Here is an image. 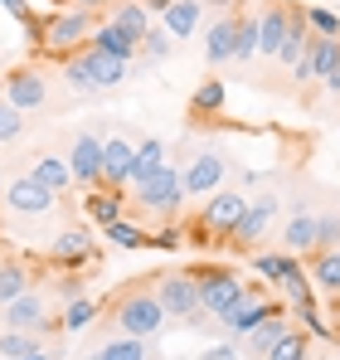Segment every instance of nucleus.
<instances>
[{"label":"nucleus","mask_w":340,"mask_h":360,"mask_svg":"<svg viewBox=\"0 0 340 360\" xmlns=\"http://www.w3.org/2000/svg\"><path fill=\"white\" fill-rule=\"evenodd\" d=\"M88 54H93V78H98V88H103V93L126 83V73H131V59H112V54H98V49H88Z\"/></svg>","instance_id":"nucleus-28"},{"label":"nucleus","mask_w":340,"mask_h":360,"mask_svg":"<svg viewBox=\"0 0 340 360\" xmlns=\"http://www.w3.org/2000/svg\"><path fill=\"white\" fill-rule=\"evenodd\" d=\"M112 25H117V30H126V34L141 44V39H146V30H151V10H146L141 0H122V5L112 10Z\"/></svg>","instance_id":"nucleus-27"},{"label":"nucleus","mask_w":340,"mask_h":360,"mask_svg":"<svg viewBox=\"0 0 340 360\" xmlns=\"http://www.w3.org/2000/svg\"><path fill=\"white\" fill-rule=\"evenodd\" d=\"M131 166H136V146L126 136H107L103 141V185L107 190H126L131 185Z\"/></svg>","instance_id":"nucleus-14"},{"label":"nucleus","mask_w":340,"mask_h":360,"mask_svg":"<svg viewBox=\"0 0 340 360\" xmlns=\"http://www.w3.org/2000/svg\"><path fill=\"white\" fill-rule=\"evenodd\" d=\"M331 248H340V214L336 210L316 214V253H331Z\"/></svg>","instance_id":"nucleus-39"},{"label":"nucleus","mask_w":340,"mask_h":360,"mask_svg":"<svg viewBox=\"0 0 340 360\" xmlns=\"http://www.w3.org/2000/svg\"><path fill=\"white\" fill-rule=\"evenodd\" d=\"M78 360H103V351H83V356H78Z\"/></svg>","instance_id":"nucleus-49"},{"label":"nucleus","mask_w":340,"mask_h":360,"mask_svg":"<svg viewBox=\"0 0 340 360\" xmlns=\"http://www.w3.org/2000/svg\"><path fill=\"white\" fill-rule=\"evenodd\" d=\"M273 214H277V195H253V200H248V210H243V219L233 224V234H228V239L243 243V248H248V243H258L268 229H273Z\"/></svg>","instance_id":"nucleus-13"},{"label":"nucleus","mask_w":340,"mask_h":360,"mask_svg":"<svg viewBox=\"0 0 340 360\" xmlns=\"http://www.w3.org/2000/svg\"><path fill=\"white\" fill-rule=\"evenodd\" d=\"M243 210H248V190H228V185H219V190L204 200V210H200V229L214 234V239H228L233 224L243 219ZM204 234H200V239H204Z\"/></svg>","instance_id":"nucleus-5"},{"label":"nucleus","mask_w":340,"mask_h":360,"mask_svg":"<svg viewBox=\"0 0 340 360\" xmlns=\"http://www.w3.org/2000/svg\"><path fill=\"white\" fill-rule=\"evenodd\" d=\"M5 103L20 108V112L44 108V103H49V83H44V73H39V68H10V73H5Z\"/></svg>","instance_id":"nucleus-12"},{"label":"nucleus","mask_w":340,"mask_h":360,"mask_svg":"<svg viewBox=\"0 0 340 360\" xmlns=\"http://www.w3.org/2000/svg\"><path fill=\"white\" fill-rule=\"evenodd\" d=\"M44 20H49L44 49H54V54H78V44H88L93 30H98L93 10H78V5H73V10H49Z\"/></svg>","instance_id":"nucleus-3"},{"label":"nucleus","mask_w":340,"mask_h":360,"mask_svg":"<svg viewBox=\"0 0 340 360\" xmlns=\"http://www.w3.org/2000/svg\"><path fill=\"white\" fill-rule=\"evenodd\" d=\"M321 360H340V356H321Z\"/></svg>","instance_id":"nucleus-52"},{"label":"nucleus","mask_w":340,"mask_h":360,"mask_svg":"<svg viewBox=\"0 0 340 360\" xmlns=\"http://www.w3.org/2000/svg\"><path fill=\"white\" fill-rule=\"evenodd\" d=\"M151 288H156V297L166 307V316L175 321H195L204 307H200V283H195V273H161V278H151Z\"/></svg>","instance_id":"nucleus-4"},{"label":"nucleus","mask_w":340,"mask_h":360,"mask_svg":"<svg viewBox=\"0 0 340 360\" xmlns=\"http://www.w3.org/2000/svg\"><path fill=\"white\" fill-rule=\"evenodd\" d=\"M68 171H73V185H83V190H98L103 185V136L98 131H78L73 136Z\"/></svg>","instance_id":"nucleus-8"},{"label":"nucleus","mask_w":340,"mask_h":360,"mask_svg":"<svg viewBox=\"0 0 340 360\" xmlns=\"http://www.w3.org/2000/svg\"><path fill=\"white\" fill-rule=\"evenodd\" d=\"M98 351L103 360H151V346L141 336H122V331H112V341H103Z\"/></svg>","instance_id":"nucleus-29"},{"label":"nucleus","mask_w":340,"mask_h":360,"mask_svg":"<svg viewBox=\"0 0 340 360\" xmlns=\"http://www.w3.org/2000/svg\"><path fill=\"white\" fill-rule=\"evenodd\" d=\"M161 166H166V141H161V136H146V141L136 146V166H131V180L156 176Z\"/></svg>","instance_id":"nucleus-30"},{"label":"nucleus","mask_w":340,"mask_h":360,"mask_svg":"<svg viewBox=\"0 0 340 360\" xmlns=\"http://www.w3.org/2000/svg\"><path fill=\"white\" fill-rule=\"evenodd\" d=\"M49 263H63V268H83L93 263V234L88 229H63L49 243Z\"/></svg>","instance_id":"nucleus-17"},{"label":"nucleus","mask_w":340,"mask_h":360,"mask_svg":"<svg viewBox=\"0 0 340 360\" xmlns=\"http://www.w3.org/2000/svg\"><path fill=\"white\" fill-rule=\"evenodd\" d=\"M296 263H301V258H292V253H258V258H253V268H258L268 283H277V288H282V278L296 268Z\"/></svg>","instance_id":"nucleus-37"},{"label":"nucleus","mask_w":340,"mask_h":360,"mask_svg":"<svg viewBox=\"0 0 340 360\" xmlns=\"http://www.w3.org/2000/svg\"><path fill=\"white\" fill-rule=\"evenodd\" d=\"M195 283H200V307H204L214 321L243 297V278H238L233 268H195Z\"/></svg>","instance_id":"nucleus-6"},{"label":"nucleus","mask_w":340,"mask_h":360,"mask_svg":"<svg viewBox=\"0 0 340 360\" xmlns=\"http://www.w3.org/2000/svg\"><path fill=\"white\" fill-rule=\"evenodd\" d=\"M88 49H98V54H112V59H136V54H141V44H136L126 30H117L112 20H103V25L93 30Z\"/></svg>","instance_id":"nucleus-20"},{"label":"nucleus","mask_w":340,"mask_h":360,"mask_svg":"<svg viewBox=\"0 0 340 360\" xmlns=\"http://www.w3.org/2000/svg\"><path fill=\"white\" fill-rule=\"evenodd\" d=\"M73 5H78V10H93V15H98V10H103L107 0H73Z\"/></svg>","instance_id":"nucleus-46"},{"label":"nucleus","mask_w":340,"mask_h":360,"mask_svg":"<svg viewBox=\"0 0 340 360\" xmlns=\"http://www.w3.org/2000/svg\"><path fill=\"white\" fill-rule=\"evenodd\" d=\"M282 292H287V302H292V311H311V307H316L311 283H306V268H301V263H296V268L282 278Z\"/></svg>","instance_id":"nucleus-32"},{"label":"nucleus","mask_w":340,"mask_h":360,"mask_svg":"<svg viewBox=\"0 0 340 360\" xmlns=\"http://www.w3.org/2000/svg\"><path fill=\"white\" fill-rule=\"evenodd\" d=\"M185 243V234L175 229V224H166V229H156V234H146V248H161V253H170V248H180Z\"/></svg>","instance_id":"nucleus-43"},{"label":"nucleus","mask_w":340,"mask_h":360,"mask_svg":"<svg viewBox=\"0 0 340 360\" xmlns=\"http://www.w3.org/2000/svg\"><path fill=\"white\" fill-rule=\"evenodd\" d=\"M200 15H204V0H175L166 15H161V20H166L161 30H166L170 39H190V34L200 30Z\"/></svg>","instance_id":"nucleus-22"},{"label":"nucleus","mask_w":340,"mask_h":360,"mask_svg":"<svg viewBox=\"0 0 340 360\" xmlns=\"http://www.w3.org/2000/svg\"><path fill=\"white\" fill-rule=\"evenodd\" d=\"M103 234H107V243L112 248H146V229L136 224V219H112V224H103Z\"/></svg>","instance_id":"nucleus-31"},{"label":"nucleus","mask_w":340,"mask_h":360,"mask_svg":"<svg viewBox=\"0 0 340 360\" xmlns=\"http://www.w3.org/2000/svg\"><path fill=\"white\" fill-rule=\"evenodd\" d=\"M122 205H126V195H122V190H107V185H98V190L83 195V214H88L98 229L112 224V219H122Z\"/></svg>","instance_id":"nucleus-21"},{"label":"nucleus","mask_w":340,"mask_h":360,"mask_svg":"<svg viewBox=\"0 0 340 360\" xmlns=\"http://www.w3.org/2000/svg\"><path fill=\"white\" fill-rule=\"evenodd\" d=\"M170 49H175V39H170L166 30H146V39H141V59L146 63H161Z\"/></svg>","instance_id":"nucleus-42"},{"label":"nucleus","mask_w":340,"mask_h":360,"mask_svg":"<svg viewBox=\"0 0 340 360\" xmlns=\"http://www.w3.org/2000/svg\"><path fill=\"white\" fill-rule=\"evenodd\" d=\"M25 112L20 108H10V103H0V146H15L20 136H25Z\"/></svg>","instance_id":"nucleus-41"},{"label":"nucleus","mask_w":340,"mask_h":360,"mask_svg":"<svg viewBox=\"0 0 340 360\" xmlns=\"http://www.w3.org/2000/svg\"><path fill=\"white\" fill-rule=\"evenodd\" d=\"M263 360H311V336L292 326V331H287V336H282V341H277V346H273Z\"/></svg>","instance_id":"nucleus-33"},{"label":"nucleus","mask_w":340,"mask_h":360,"mask_svg":"<svg viewBox=\"0 0 340 360\" xmlns=\"http://www.w3.org/2000/svg\"><path fill=\"white\" fill-rule=\"evenodd\" d=\"M0 326H5V331H34V336H39V331L58 326V321H49V302L30 288L25 297H15V302L0 307Z\"/></svg>","instance_id":"nucleus-9"},{"label":"nucleus","mask_w":340,"mask_h":360,"mask_svg":"<svg viewBox=\"0 0 340 360\" xmlns=\"http://www.w3.org/2000/svg\"><path fill=\"white\" fill-rule=\"evenodd\" d=\"M34 351H44L34 341V331H0V356L5 360H25V356H34Z\"/></svg>","instance_id":"nucleus-36"},{"label":"nucleus","mask_w":340,"mask_h":360,"mask_svg":"<svg viewBox=\"0 0 340 360\" xmlns=\"http://www.w3.org/2000/svg\"><path fill=\"white\" fill-rule=\"evenodd\" d=\"M273 311H282V302H268L258 288H243V297L219 316V326H224L228 336H248V331H253L263 316H273Z\"/></svg>","instance_id":"nucleus-10"},{"label":"nucleus","mask_w":340,"mask_h":360,"mask_svg":"<svg viewBox=\"0 0 340 360\" xmlns=\"http://www.w3.org/2000/svg\"><path fill=\"white\" fill-rule=\"evenodd\" d=\"M282 253H292V258H311V253H316V214H311V210H292V214H287Z\"/></svg>","instance_id":"nucleus-16"},{"label":"nucleus","mask_w":340,"mask_h":360,"mask_svg":"<svg viewBox=\"0 0 340 360\" xmlns=\"http://www.w3.org/2000/svg\"><path fill=\"white\" fill-rule=\"evenodd\" d=\"M287 331H292L287 307H282V311H273V316H263V321H258V326L243 336V351H248V360H263V356H268V351H273V346L287 336Z\"/></svg>","instance_id":"nucleus-18"},{"label":"nucleus","mask_w":340,"mask_h":360,"mask_svg":"<svg viewBox=\"0 0 340 360\" xmlns=\"http://www.w3.org/2000/svg\"><path fill=\"white\" fill-rule=\"evenodd\" d=\"M5 205L15 210V214H30V219H39V214H49L58 205V195L49 185H39L34 176H15L5 185Z\"/></svg>","instance_id":"nucleus-11"},{"label":"nucleus","mask_w":340,"mask_h":360,"mask_svg":"<svg viewBox=\"0 0 340 360\" xmlns=\"http://www.w3.org/2000/svg\"><path fill=\"white\" fill-rule=\"evenodd\" d=\"M331 302H336V316H340V292H336V297H331Z\"/></svg>","instance_id":"nucleus-51"},{"label":"nucleus","mask_w":340,"mask_h":360,"mask_svg":"<svg viewBox=\"0 0 340 360\" xmlns=\"http://www.w3.org/2000/svg\"><path fill=\"white\" fill-rule=\"evenodd\" d=\"M287 15H292V0H268V10L258 15V54L277 59V49L287 39Z\"/></svg>","instance_id":"nucleus-15"},{"label":"nucleus","mask_w":340,"mask_h":360,"mask_svg":"<svg viewBox=\"0 0 340 360\" xmlns=\"http://www.w3.org/2000/svg\"><path fill=\"white\" fill-rule=\"evenodd\" d=\"M54 297H63V302L83 297V278H73V273H68V278H58V283H54Z\"/></svg>","instance_id":"nucleus-44"},{"label":"nucleus","mask_w":340,"mask_h":360,"mask_svg":"<svg viewBox=\"0 0 340 360\" xmlns=\"http://www.w3.org/2000/svg\"><path fill=\"white\" fill-rule=\"evenodd\" d=\"M233 39H238V15L224 10V15L209 25V34H204V59L209 63H228L233 59Z\"/></svg>","instance_id":"nucleus-19"},{"label":"nucleus","mask_w":340,"mask_h":360,"mask_svg":"<svg viewBox=\"0 0 340 360\" xmlns=\"http://www.w3.org/2000/svg\"><path fill=\"white\" fill-rule=\"evenodd\" d=\"M93 316H98V307H93V297H73L68 307H63L58 326H63V331H83V326H93Z\"/></svg>","instance_id":"nucleus-38"},{"label":"nucleus","mask_w":340,"mask_h":360,"mask_svg":"<svg viewBox=\"0 0 340 360\" xmlns=\"http://www.w3.org/2000/svg\"><path fill=\"white\" fill-rule=\"evenodd\" d=\"M219 108H224V83H219V78H204V83L195 88V98H190V112L204 117V112H219Z\"/></svg>","instance_id":"nucleus-35"},{"label":"nucleus","mask_w":340,"mask_h":360,"mask_svg":"<svg viewBox=\"0 0 340 360\" xmlns=\"http://www.w3.org/2000/svg\"><path fill=\"white\" fill-rule=\"evenodd\" d=\"M258 59V15H238V39H233V63Z\"/></svg>","instance_id":"nucleus-34"},{"label":"nucleus","mask_w":340,"mask_h":360,"mask_svg":"<svg viewBox=\"0 0 340 360\" xmlns=\"http://www.w3.org/2000/svg\"><path fill=\"white\" fill-rule=\"evenodd\" d=\"M141 5H146V10H161V15H166V10L175 5V0H141Z\"/></svg>","instance_id":"nucleus-47"},{"label":"nucleus","mask_w":340,"mask_h":360,"mask_svg":"<svg viewBox=\"0 0 340 360\" xmlns=\"http://www.w3.org/2000/svg\"><path fill=\"white\" fill-rule=\"evenodd\" d=\"M25 360H54V356L49 351H34V356H25Z\"/></svg>","instance_id":"nucleus-50"},{"label":"nucleus","mask_w":340,"mask_h":360,"mask_svg":"<svg viewBox=\"0 0 340 360\" xmlns=\"http://www.w3.org/2000/svg\"><path fill=\"white\" fill-rule=\"evenodd\" d=\"M63 78H68V88L83 93V98H98V93H103L98 78H93V54H88V49H78V54L63 59Z\"/></svg>","instance_id":"nucleus-25"},{"label":"nucleus","mask_w":340,"mask_h":360,"mask_svg":"<svg viewBox=\"0 0 340 360\" xmlns=\"http://www.w3.org/2000/svg\"><path fill=\"white\" fill-rule=\"evenodd\" d=\"M30 176L39 180V185H49L54 195H63L68 185H73V171H68V156H54V151H39L34 156V171Z\"/></svg>","instance_id":"nucleus-24"},{"label":"nucleus","mask_w":340,"mask_h":360,"mask_svg":"<svg viewBox=\"0 0 340 360\" xmlns=\"http://www.w3.org/2000/svg\"><path fill=\"white\" fill-rule=\"evenodd\" d=\"M209 5H214V10H233L238 0H209Z\"/></svg>","instance_id":"nucleus-48"},{"label":"nucleus","mask_w":340,"mask_h":360,"mask_svg":"<svg viewBox=\"0 0 340 360\" xmlns=\"http://www.w3.org/2000/svg\"><path fill=\"white\" fill-rule=\"evenodd\" d=\"M311 283L326 292V297H336L340 292V248H331V253H311Z\"/></svg>","instance_id":"nucleus-26"},{"label":"nucleus","mask_w":340,"mask_h":360,"mask_svg":"<svg viewBox=\"0 0 340 360\" xmlns=\"http://www.w3.org/2000/svg\"><path fill=\"white\" fill-rule=\"evenodd\" d=\"M0 5H5V10H10V15H15L20 25H25V20H34V10H30V0H0Z\"/></svg>","instance_id":"nucleus-45"},{"label":"nucleus","mask_w":340,"mask_h":360,"mask_svg":"<svg viewBox=\"0 0 340 360\" xmlns=\"http://www.w3.org/2000/svg\"><path fill=\"white\" fill-rule=\"evenodd\" d=\"M306 25H311V34H321V39H340V15L326 10V5H311V10H306Z\"/></svg>","instance_id":"nucleus-40"},{"label":"nucleus","mask_w":340,"mask_h":360,"mask_svg":"<svg viewBox=\"0 0 340 360\" xmlns=\"http://www.w3.org/2000/svg\"><path fill=\"white\" fill-rule=\"evenodd\" d=\"M30 288H34V268H30L25 258H5V263H0V307L25 297Z\"/></svg>","instance_id":"nucleus-23"},{"label":"nucleus","mask_w":340,"mask_h":360,"mask_svg":"<svg viewBox=\"0 0 340 360\" xmlns=\"http://www.w3.org/2000/svg\"><path fill=\"white\" fill-rule=\"evenodd\" d=\"M228 176V156L219 151V146H200L195 156H190V166L180 171V185H185V195H214L219 185H224Z\"/></svg>","instance_id":"nucleus-7"},{"label":"nucleus","mask_w":340,"mask_h":360,"mask_svg":"<svg viewBox=\"0 0 340 360\" xmlns=\"http://www.w3.org/2000/svg\"><path fill=\"white\" fill-rule=\"evenodd\" d=\"M107 321H112V331L122 336H141V341H151V336H161L166 331V307L156 297V288L151 283H136V288H122L112 297V311H107Z\"/></svg>","instance_id":"nucleus-1"},{"label":"nucleus","mask_w":340,"mask_h":360,"mask_svg":"<svg viewBox=\"0 0 340 360\" xmlns=\"http://www.w3.org/2000/svg\"><path fill=\"white\" fill-rule=\"evenodd\" d=\"M131 190V205H136V214H156V219H170L180 205H185V185H180V171L175 166H161L156 176L146 180H131L126 185Z\"/></svg>","instance_id":"nucleus-2"}]
</instances>
